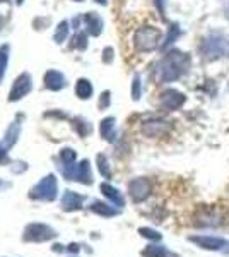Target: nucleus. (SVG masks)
<instances>
[{
  "label": "nucleus",
  "mask_w": 229,
  "mask_h": 257,
  "mask_svg": "<svg viewBox=\"0 0 229 257\" xmlns=\"http://www.w3.org/2000/svg\"><path fill=\"white\" fill-rule=\"evenodd\" d=\"M164 2H166V0H156V6H157V9L161 11L162 16H164Z\"/></svg>",
  "instance_id": "21"
},
{
  "label": "nucleus",
  "mask_w": 229,
  "mask_h": 257,
  "mask_svg": "<svg viewBox=\"0 0 229 257\" xmlns=\"http://www.w3.org/2000/svg\"><path fill=\"white\" fill-rule=\"evenodd\" d=\"M159 41H161V31L154 26L140 28L135 33V38H134L135 47L140 52H152V50L159 47Z\"/></svg>",
  "instance_id": "3"
},
{
  "label": "nucleus",
  "mask_w": 229,
  "mask_h": 257,
  "mask_svg": "<svg viewBox=\"0 0 229 257\" xmlns=\"http://www.w3.org/2000/svg\"><path fill=\"white\" fill-rule=\"evenodd\" d=\"M4 158H7V153H6V149H4V148H0V161H2Z\"/></svg>",
  "instance_id": "22"
},
{
  "label": "nucleus",
  "mask_w": 229,
  "mask_h": 257,
  "mask_svg": "<svg viewBox=\"0 0 229 257\" xmlns=\"http://www.w3.org/2000/svg\"><path fill=\"white\" fill-rule=\"evenodd\" d=\"M171 128V123L166 122V120L161 118H152L144 122L142 125V132L147 138H161V136H166Z\"/></svg>",
  "instance_id": "9"
},
{
  "label": "nucleus",
  "mask_w": 229,
  "mask_h": 257,
  "mask_svg": "<svg viewBox=\"0 0 229 257\" xmlns=\"http://www.w3.org/2000/svg\"><path fill=\"white\" fill-rule=\"evenodd\" d=\"M91 91H93V88H91L89 82L81 81V84H79V94H81V98H89Z\"/></svg>",
  "instance_id": "18"
},
{
  "label": "nucleus",
  "mask_w": 229,
  "mask_h": 257,
  "mask_svg": "<svg viewBox=\"0 0 229 257\" xmlns=\"http://www.w3.org/2000/svg\"><path fill=\"white\" fill-rule=\"evenodd\" d=\"M69 252H74V254H77L79 250H81V247H79V243H70V245L67 247Z\"/></svg>",
  "instance_id": "20"
},
{
  "label": "nucleus",
  "mask_w": 229,
  "mask_h": 257,
  "mask_svg": "<svg viewBox=\"0 0 229 257\" xmlns=\"http://www.w3.org/2000/svg\"><path fill=\"white\" fill-rule=\"evenodd\" d=\"M139 233H140V237H144L147 240H154V242H159V240L162 238V235L159 233V231L152 230V228H147V226L139 228Z\"/></svg>",
  "instance_id": "16"
},
{
  "label": "nucleus",
  "mask_w": 229,
  "mask_h": 257,
  "mask_svg": "<svg viewBox=\"0 0 229 257\" xmlns=\"http://www.w3.org/2000/svg\"><path fill=\"white\" fill-rule=\"evenodd\" d=\"M101 136H103V139L110 141V143L115 141V118L113 117L105 118L101 122Z\"/></svg>",
  "instance_id": "14"
},
{
  "label": "nucleus",
  "mask_w": 229,
  "mask_h": 257,
  "mask_svg": "<svg viewBox=\"0 0 229 257\" xmlns=\"http://www.w3.org/2000/svg\"><path fill=\"white\" fill-rule=\"evenodd\" d=\"M132 94H134V99L140 98V81H139V77H135V79H134V89H132Z\"/></svg>",
  "instance_id": "19"
},
{
  "label": "nucleus",
  "mask_w": 229,
  "mask_h": 257,
  "mask_svg": "<svg viewBox=\"0 0 229 257\" xmlns=\"http://www.w3.org/2000/svg\"><path fill=\"white\" fill-rule=\"evenodd\" d=\"M188 240L197 247L203 248V250H224V247L227 245L226 238L212 237V235H191Z\"/></svg>",
  "instance_id": "7"
},
{
  "label": "nucleus",
  "mask_w": 229,
  "mask_h": 257,
  "mask_svg": "<svg viewBox=\"0 0 229 257\" xmlns=\"http://www.w3.org/2000/svg\"><path fill=\"white\" fill-rule=\"evenodd\" d=\"M202 59L205 60H217L220 57L229 55V40L220 33H210L198 45Z\"/></svg>",
  "instance_id": "2"
},
{
  "label": "nucleus",
  "mask_w": 229,
  "mask_h": 257,
  "mask_svg": "<svg viewBox=\"0 0 229 257\" xmlns=\"http://www.w3.org/2000/svg\"><path fill=\"white\" fill-rule=\"evenodd\" d=\"M186 101V96L183 93H180L178 89H166L161 93L159 98V105L162 110L166 111H174L180 110Z\"/></svg>",
  "instance_id": "6"
},
{
  "label": "nucleus",
  "mask_w": 229,
  "mask_h": 257,
  "mask_svg": "<svg viewBox=\"0 0 229 257\" xmlns=\"http://www.w3.org/2000/svg\"><path fill=\"white\" fill-rule=\"evenodd\" d=\"M140 254H142V257H171L168 248L164 245H156V243L147 245Z\"/></svg>",
  "instance_id": "13"
},
{
  "label": "nucleus",
  "mask_w": 229,
  "mask_h": 257,
  "mask_svg": "<svg viewBox=\"0 0 229 257\" xmlns=\"http://www.w3.org/2000/svg\"><path fill=\"white\" fill-rule=\"evenodd\" d=\"M224 252H226V254H229V243H227L226 247H224Z\"/></svg>",
  "instance_id": "24"
},
{
  "label": "nucleus",
  "mask_w": 229,
  "mask_h": 257,
  "mask_svg": "<svg viewBox=\"0 0 229 257\" xmlns=\"http://www.w3.org/2000/svg\"><path fill=\"white\" fill-rule=\"evenodd\" d=\"M188 69H190L188 53H183L180 50H171L157 64V79L161 82L178 81L183 74L188 72Z\"/></svg>",
  "instance_id": "1"
},
{
  "label": "nucleus",
  "mask_w": 229,
  "mask_h": 257,
  "mask_svg": "<svg viewBox=\"0 0 229 257\" xmlns=\"http://www.w3.org/2000/svg\"><path fill=\"white\" fill-rule=\"evenodd\" d=\"M89 208L93 213L99 214V216H105V218H113V216H118L120 214V209H116L113 206L106 204V202H101V201H94Z\"/></svg>",
  "instance_id": "11"
},
{
  "label": "nucleus",
  "mask_w": 229,
  "mask_h": 257,
  "mask_svg": "<svg viewBox=\"0 0 229 257\" xmlns=\"http://www.w3.org/2000/svg\"><path fill=\"white\" fill-rule=\"evenodd\" d=\"M82 202H84V197L72 192V190H67V192L64 194V197H62V209L67 211V213L79 211V209H82Z\"/></svg>",
  "instance_id": "10"
},
{
  "label": "nucleus",
  "mask_w": 229,
  "mask_h": 257,
  "mask_svg": "<svg viewBox=\"0 0 229 257\" xmlns=\"http://www.w3.org/2000/svg\"><path fill=\"white\" fill-rule=\"evenodd\" d=\"M53 250H55V252H62V250H64V245H58V243H57V245H53Z\"/></svg>",
  "instance_id": "23"
},
{
  "label": "nucleus",
  "mask_w": 229,
  "mask_h": 257,
  "mask_svg": "<svg viewBox=\"0 0 229 257\" xmlns=\"http://www.w3.org/2000/svg\"><path fill=\"white\" fill-rule=\"evenodd\" d=\"M98 168L105 178H111V170H110V165H108V160H106L105 155L98 156Z\"/></svg>",
  "instance_id": "17"
},
{
  "label": "nucleus",
  "mask_w": 229,
  "mask_h": 257,
  "mask_svg": "<svg viewBox=\"0 0 229 257\" xmlns=\"http://www.w3.org/2000/svg\"><path fill=\"white\" fill-rule=\"evenodd\" d=\"M128 194H130L132 201L134 202H142L149 197L151 194V182L147 178H134L128 184Z\"/></svg>",
  "instance_id": "8"
},
{
  "label": "nucleus",
  "mask_w": 229,
  "mask_h": 257,
  "mask_svg": "<svg viewBox=\"0 0 229 257\" xmlns=\"http://www.w3.org/2000/svg\"><path fill=\"white\" fill-rule=\"evenodd\" d=\"M57 237V231L52 226L43 223H31L24 230V240L26 242H47Z\"/></svg>",
  "instance_id": "5"
},
{
  "label": "nucleus",
  "mask_w": 229,
  "mask_h": 257,
  "mask_svg": "<svg viewBox=\"0 0 229 257\" xmlns=\"http://www.w3.org/2000/svg\"><path fill=\"white\" fill-rule=\"evenodd\" d=\"M57 192H58L57 178L53 175H48V177H45L35 189H31L29 197L38 199V201H48L50 202V201H53V199L57 197Z\"/></svg>",
  "instance_id": "4"
},
{
  "label": "nucleus",
  "mask_w": 229,
  "mask_h": 257,
  "mask_svg": "<svg viewBox=\"0 0 229 257\" xmlns=\"http://www.w3.org/2000/svg\"><path fill=\"white\" fill-rule=\"evenodd\" d=\"M101 192L105 194V197L110 199L111 202H113L115 206H118V208H123L125 206V199L123 196L120 194V190L118 189H115L113 185H110V184H101Z\"/></svg>",
  "instance_id": "12"
},
{
  "label": "nucleus",
  "mask_w": 229,
  "mask_h": 257,
  "mask_svg": "<svg viewBox=\"0 0 229 257\" xmlns=\"http://www.w3.org/2000/svg\"><path fill=\"white\" fill-rule=\"evenodd\" d=\"M180 35H181L180 26H178V24H173V26L169 28L168 38H166V40H164V43H162V48H168L169 45L174 43V41H176V38H178V36H180Z\"/></svg>",
  "instance_id": "15"
}]
</instances>
